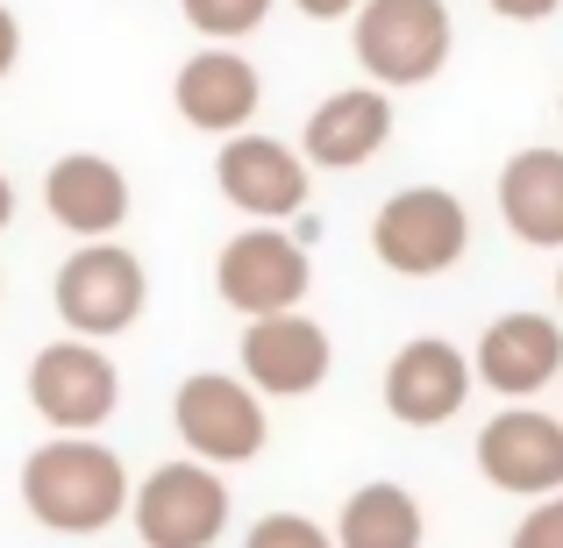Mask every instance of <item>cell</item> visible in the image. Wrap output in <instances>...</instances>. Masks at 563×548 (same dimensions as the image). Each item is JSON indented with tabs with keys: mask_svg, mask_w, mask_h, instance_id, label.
Returning <instances> with one entry per match:
<instances>
[{
	"mask_svg": "<svg viewBox=\"0 0 563 548\" xmlns=\"http://www.w3.org/2000/svg\"><path fill=\"white\" fill-rule=\"evenodd\" d=\"M22 513L43 535H108L129 513V463L100 435H51L22 456Z\"/></svg>",
	"mask_w": 563,
	"mask_h": 548,
	"instance_id": "obj_1",
	"label": "cell"
},
{
	"mask_svg": "<svg viewBox=\"0 0 563 548\" xmlns=\"http://www.w3.org/2000/svg\"><path fill=\"white\" fill-rule=\"evenodd\" d=\"M350 51L364 65V86H378V93L428 86L456 51L450 0H364L350 14Z\"/></svg>",
	"mask_w": 563,
	"mask_h": 548,
	"instance_id": "obj_2",
	"label": "cell"
},
{
	"mask_svg": "<svg viewBox=\"0 0 563 548\" xmlns=\"http://www.w3.org/2000/svg\"><path fill=\"white\" fill-rule=\"evenodd\" d=\"M51 306L65 321V335L108 349L114 335H129L151 306V271L129 243H79L51 278Z\"/></svg>",
	"mask_w": 563,
	"mask_h": 548,
	"instance_id": "obj_3",
	"label": "cell"
},
{
	"mask_svg": "<svg viewBox=\"0 0 563 548\" xmlns=\"http://www.w3.org/2000/svg\"><path fill=\"white\" fill-rule=\"evenodd\" d=\"M471 249V206L450 186H399L372 214V257L393 278H442Z\"/></svg>",
	"mask_w": 563,
	"mask_h": 548,
	"instance_id": "obj_4",
	"label": "cell"
},
{
	"mask_svg": "<svg viewBox=\"0 0 563 548\" xmlns=\"http://www.w3.org/2000/svg\"><path fill=\"white\" fill-rule=\"evenodd\" d=\"M172 427H179L186 456L207 463V470L257 463L264 441H272V413H264V399L250 392L243 378H229V370H192L179 392H172Z\"/></svg>",
	"mask_w": 563,
	"mask_h": 548,
	"instance_id": "obj_5",
	"label": "cell"
},
{
	"mask_svg": "<svg viewBox=\"0 0 563 548\" xmlns=\"http://www.w3.org/2000/svg\"><path fill=\"white\" fill-rule=\"evenodd\" d=\"M29 406L43 413L51 435H100L122 406V370L100 343H79V335H57L29 357V378H22Z\"/></svg>",
	"mask_w": 563,
	"mask_h": 548,
	"instance_id": "obj_6",
	"label": "cell"
},
{
	"mask_svg": "<svg viewBox=\"0 0 563 548\" xmlns=\"http://www.w3.org/2000/svg\"><path fill=\"white\" fill-rule=\"evenodd\" d=\"M229 513H235L229 478L192 463V456L157 463L143 484H129V521H136L143 548H214Z\"/></svg>",
	"mask_w": 563,
	"mask_h": 548,
	"instance_id": "obj_7",
	"label": "cell"
},
{
	"mask_svg": "<svg viewBox=\"0 0 563 548\" xmlns=\"http://www.w3.org/2000/svg\"><path fill=\"white\" fill-rule=\"evenodd\" d=\"M307 286H314V257H307L286 228H272V221H250L214 257V292H221V306H235L243 321L292 314V306L307 300Z\"/></svg>",
	"mask_w": 563,
	"mask_h": 548,
	"instance_id": "obj_8",
	"label": "cell"
},
{
	"mask_svg": "<svg viewBox=\"0 0 563 548\" xmlns=\"http://www.w3.org/2000/svg\"><path fill=\"white\" fill-rule=\"evenodd\" d=\"M235 364H243V384L257 399H307L329 384L335 370V343L314 314H264L243 321V343H235Z\"/></svg>",
	"mask_w": 563,
	"mask_h": 548,
	"instance_id": "obj_9",
	"label": "cell"
},
{
	"mask_svg": "<svg viewBox=\"0 0 563 548\" xmlns=\"http://www.w3.org/2000/svg\"><path fill=\"white\" fill-rule=\"evenodd\" d=\"M563 378V321L536 314V306H514V314L485 321L478 349H471V384L499 392L507 406H528L536 392H550Z\"/></svg>",
	"mask_w": 563,
	"mask_h": 548,
	"instance_id": "obj_10",
	"label": "cell"
},
{
	"mask_svg": "<svg viewBox=\"0 0 563 548\" xmlns=\"http://www.w3.org/2000/svg\"><path fill=\"white\" fill-rule=\"evenodd\" d=\"M214 186H221V200H229L235 214L286 228V221L307 206V192H314V171H307V157L292 150V143L243 128V136L221 143V157H214Z\"/></svg>",
	"mask_w": 563,
	"mask_h": 548,
	"instance_id": "obj_11",
	"label": "cell"
},
{
	"mask_svg": "<svg viewBox=\"0 0 563 548\" xmlns=\"http://www.w3.org/2000/svg\"><path fill=\"white\" fill-rule=\"evenodd\" d=\"M471 456H478L485 484L528 499V506L550 499V492H563V421L542 413V406L493 413V421L478 427V441H471Z\"/></svg>",
	"mask_w": 563,
	"mask_h": 548,
	"instance_id": "obj_12",
	"label": "cell"
},
{
	"mask_svg": "<svg viewBox=\"0 0 563 548\" xmlns=\"http://www.w3.org/2000/svg\"><path fill=\"white\" fill-rule=\"evenodd\" d=\"M172 108H179L186 128L229 143V136H243V128L257 122L264 79H257V65H250L235 43H200V51L179 65V79H172Z\"/></svg>",
	"mask_w": 563,
	"mask_h": 548,
	"instance_id": "obj_13",
	"label": "cell"
},
{
	"mask_svg": "<svg viewBox=\"0 0 563 548\" xmlns=\"http://www.w3.org/2000/svg\"><path fill=\"white\" fill-rule=\"evenodd\" d=\"M471 399V349H456L450 335H413L385 364V413L399 427H442L456 421Z\"/></svg>",
	"mask_w": 563,
	"mask_h": 548,
	"instance_id": "obj_14",
	"label": "cell"
},
{
	"mask_svg": "<svg viewBox=\"0 0 563 548\" xmlns=\"http://www.w3.org/2000/svg\"><path fill=\"white\" fill-rule=\"evenodd\" d=\"M43 214L79 243H114L129 221V171L100 150H65L43 171Z\"/></svg>",
	"mask_w": 563,
	"mask_h": 548,
	"instance_id": "obj_15",
	"label": "cell"
},
{
	"mask_svg": "<svg viewBox=\"0 0 563 548\" xmlns=\"http://www.w3.org/2000/svg\"><path fill=\"white\" fill-rule=\"evenodd\" d=\"M385 143H393V93H378V86H343V93H329L300 128L307 171H364Z\"/></svg>",
	"mask_w": 563,
	"mask_h": 548,
	"instance_id": "obj_16",
	"label": "cell"
},
{
	"mask_svg": "<svg viewBox=\"0 0 563 548\" xmlns=\"http://www.w3.org/2000/svg\"><path fill=\"white\" fill-rule=\"evenodd\" d=\"M499 221L528 249H563V143H528L499 165Z\"/></svg>",
	"mask_w": 563,
	"mask_h": 548,
	"instance_id": "obj_17",
	"label": "cell"
},
{
	"mask_svg": "<svg viewBox=\"0 0 563 548\" xmlns=\"http://www.w3.org/2000/svg\"><path fill=\"white\" fill-rule=\"evenodd\" d=\"M329 541L335 548H421L428 541V513H421V499H413L407 484L372 478V484H357V492L343 499Z\"/></svg>",
	"mask_w": 563,
	"mask_h": 548,
	"instance_id": "obj_18",
	"label": "cell"
},
{
	"mask_svg": "<svg viewBox=\"0 0 563 548\" xmlns=\"http://www.w3.org/2000/svg\"><path fill=\"white\" fill-rule=\"evenodd\" d=\"M179 14L200 29V43H243L250 29H264L272 0H179Z\"/></svg>",
	"mask_w": 563,
	"mask_h": 548,
	"instance_id": "obj_19",
	"label": "cell"
},
{
	"mask_svg": "<svg viewBox=\"0 0 563 548\" xmlns=\"http://www.w3.org/2000/svg\"><path fill=\"white\" fill-rule=\"evenodd\" d=\"M243 548H335V541H329V527L307 521V513H264L243 535Z\"/></svg>",
	"mask_w": 563,
	"mask_h": 548,
	"instance_id": "obj_20",
	"label": "cell"
},
{
	"mask_svg": "<svg viewBox=\"0 0 563 548\" xmlns=\"http://www.w3.org/2000/svg\"><path fill=\"white\" fill-rule=\"evenodd\" d=\"M507 548H563V492L536 499V506L521 513V527H514Z\"/></svg>",
	"mask_w": 563,
	"mask_h": 548,
	"instance_id": "obj_21",
	"label": "cell"
},
{
	"mask_svg": "<svg viewBox=\"0 0 563 548\" xmlns=\"http://www.w3.org/2000/svg\"><path fill=\"white\" fill-rule=\"evenodd\" d=\"M14 65H22V22H14V8L0 0V79H8Z\"/></svg>",
	"mask_w": 563,
	"mask_h": 548,
	"instance_id": "obj_22",
	"label": "cell"
},
{
	"mask_svg": "<svg viewBox=\"0 0 563 548\" xmlns=\"http://www.w3.org/2000/svg\"><path fill=\"white\" fill-rule=\"evenodd\" d=\"M493 14H507V22H550L563 0H485Z\"/></svg>",
	"mask_w": 563,
	"mask_h": 548,
	"instance_id": "obj_23",
	"label": "cell"
},
{
	"mask_svg": "<svg viewBox=\"0 0 563 548\" xmlns=\"http://www.w3.org/2000/svg\"><path fill=\"white\" fill-rule=\"evenodd\" d=\"M292 8H300L307 22H335V14H357L364 0H292Z\"/></svg>",
	"mask_w": 563,
	"mask_h": 548,
	"instance_id": "obj_24",
	"label": "cell"
},
{
	"mask_svg": "<svg viewBox=\"0 0 563 548\" xmlns=\"http://www.w3.org/2000/svg\"><path fill=\"white\" fill-rule=\"evenodd\" d=\"M14 221V186H8V171H0V228Z\"/></svg>",
	"mask_w": 563,
	"mask_h": 548,
	"instance_id": "obj_25",
	"label": "cell"
},
{
	"mask_svg": "<svg viewBox=\"0 0 563 548\" xmlns=\"http://www.w3.org/2000/svg\"><path fill=\"white\" fill-rule=\"evenodd\" d=\"M556 300H563V264H556Z\"/></svg>",
	"mask_w": 563,
	"mask_h": 548,
	"instance_id": "obj_26",
	"label": "cell"
}]
</instances>
